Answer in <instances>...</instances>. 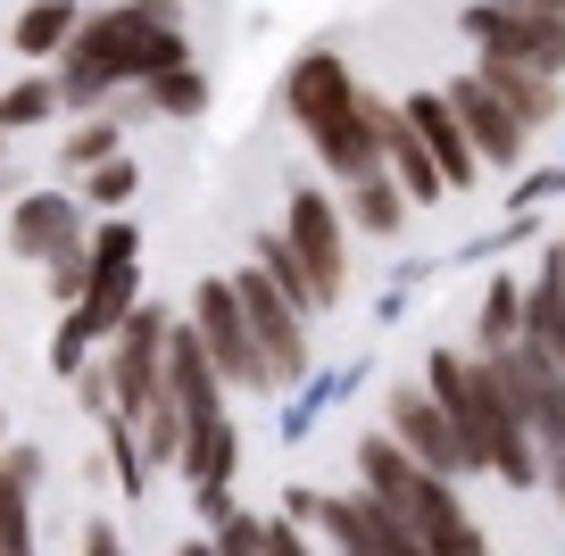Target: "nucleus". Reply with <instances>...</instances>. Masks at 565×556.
<instances>
[{
	"label": "nucleus",
	"mask_w": 565,
	"mask_h": 556,
	"mask_svg": "<svg viewBox=\"0 0 565 556\" xmlns=\"http://www.w3.org/2000/svg\"><path fill=\"white\" fill-rule=\"evenodd\" d=\"M499 9H565V0H499Z\"/></svg>",
	"instance_id": "obj_31"
},
{
	"label": "nucleus",
	"mask_w": 565,
	"mask_h": 556,
	"mask_svg": "<svg viewBox=\"0 0 565 556\" xmlns=\"http://www.w3.org/2000/svg\"><path fill=\"white\" fill-rule=\"evenodd\" d=\"M233 291H242V308H249V332H258L266 365H275V383H300V374H308V341H300V316H291L282 282L258 266V275H242Z\"/></svg>",
	"instance_id": "obj_9"
},
{
	"label": "nucleus",
	"mask_w": 565,
	"mask_h": 556,
	"mask_svg": "<svg viewBox=\"0 0 565 556\" xmlns=\"http://www.w3.org/2000/svg\"><path fill=\"white\" fill-rule=\"evenodd\" d=\"M291 249L308 258V282H317V299H341V225H333V209H324L317 192L291 200Z\"/></svg>",
	"instance_id": "obj_13"
},
{
	"label": "nucleus",
	"mask_w": 565,
	"mask_h": 556,
	"mask_svg": "<svg viewBox=\"0 0 565 556\" xmlns=\"http://www.w3.org/2000/svg\"><path fill=\"white\" fill-rule=\"evenodd\" d=\"M482 84H491L524 125H548V117H557V84H548V67H524V58L482 51Z\"/></svg>",
	"instance_id": "obj_15"
},
{
	"label": "nucleus",
	"mask_w": 565,
	"mask_h": 556,
	"mask_svg": "<svg viewBox=\"0 0 565 556\" xmlns=\"http://www.w3.org/2000/svg\"><path fill=\"white\" fill-rule=\"evenodd\" d=\"M350 216H358L366 233H391V225H399V192H391L374 167H358V174H350Z\"/></svg>",
	"instance_id": "obj_20"
},
{
	"label": "nucleus",
	"mask_w": 565,
	"mask_h": 556,
	"mask_svg": "<svg viewBox=\"0 0 565 556\" xmlns=\"http://www.w3.org/2000/svg\"><path fill=\"white\" fill-rule=\"evenodd\" d=\"M515 332H524V299H515L508 282H499V291H491V316H482V357H499V349H508Z\"/></svg>",
	"instance_id": "obj_24"
},
{
	"label": "nucleus",
	"mask_w": 565,
	"mask_h": 556,
	"mask_svg": "<svg viewBox=\"0 0 565 556\" xmlns=\"http://www.w3.org/2000/svg\"><path fill=\"white\" fill-rule=\"evenodd\" d=\"M317 515H324V532H333L341 548H374V556H407V548H416V539L391 523V506L374 499V490H366V499H333V506H317Z\"/></svg>",
	"instance_id": "obj_14"
},
{
	"label": "nucleus",
	"mask_w": 565,
	"mask_h": 556,
	"mask_svg": "<svg viewBox=\"0 0 565 556\" xmlns=\"http://www.w3.org/2000/svg\"><path fill=\"white\" fill-rule=\"evenodd\" d=\"M358 466H366V490L391 506V523H399L416 548L482 556V532H475V523H458V499L441 490V473L424 466V457H407L399 440H366V449H358Z\"/></svg>",
	"instance_id": "obj_2"
},
{
	"label": "nucleus",
	"mask_w": 565,
	"mask_h": 556,
	"mask_svg": "<svg viewBox=\"0 0 565 556\" xmlns=\"http://www.w3.org/2000/svg\"><path fill=\"white\" fill-rule=\"evenodd\" d=\"M499 374H508V399H515V416H524L532 449H541L548 490L565 499V365L548 357L541 341H508L499 349Z\"/></svg>",
	"instance_id": "obj_4"
},
{
	"label": "nucleus",
	"mask_w": 565,
	"mask_h": 556,
	"mask_svg": "<svg viewBox=\"0 0 565 556\" xmlns=\"http://www.w3.org/2000/svg\"><path fill=\"white\" fill-rule=\"evenodd\" d=\"M433 399L449 407V424H458V440H466V457H475V466L508 473L515 490L541 482V449H532L524 416H515V399H508L499 357H458V349H449V357H433Z\"/></svg>",
	"instance_id": "obj_1"
},
{
	"label": "nucleus",
	"mask_w": 565,
	"mask_h": 556,
	"mask_svg": "<svg viewBox=\"0 0 565 556\" xmlns=\"http://www.w3.org/2000/svg\"><path fill=\"white\" fill-rule=\"evenodd\" d=\"M108 150H117V133H108V125H84V133L67 141V158H75V167H84V158H92V167H100Z\"/></svg>",
	"instance_id": "obj_29"
},
{
	"label": "nucleus",
	"mask_w": 565,
	"mask_h": 556,
	"mask_svg": "<svg viewBox=\"0 0 565 556\" xmlns=\"http://www.w3.org/2000/svg\"><path fill=\"white\" fill-rule=\"evenodd\" d=\"M407 117H416L424 150L441 158V174H449V183H466V174H475V158H482V150L466 141V125H458V108H449V100H416Z\"/></svg>",
	"instance_id": "obj_18"
},
{
	"label": "nucleus",
	"mask_w": 565,
	"mask_h": 556,
	"mask_svg": "<svg viewBox=\"0 0 565 556\" xmlns=\"http://www.w3.org/2000/svg\"><path fill=\"white\" fill-rule=\"evenodd\" d=\"M42 108H51V84H18L9 100H0V125H34Z\"/></svg>",
	"instance_id": "obj_26"
},
{
	"label": "nucleus",
	"mask_w": 565,
	"mask_h": 556,
	"mask_svg": "<svg viewBox=\"0 0 565 556\" xmlns=\"http://www.w3.org/2000/svg\"><path fill=\"white\" fill-rule=\"evenodd\" d=\"M391 432H399V449L424 457L433 473L475 466V457H466V440H458V424H449V407L433 399V391H399V399H391Z\"/></svg>",
	"instance_id": "obj_11"
},
{
	"label": "nucleus",
	"mask_w": 565,
	"mask_h": 556,
	"mask_svg": "<svg viewBox=\"0 0 565 556\" xmlns=\"http://www.w3.org/2000/svg\"><path fill=\"white\" fill-rule=\"evenodd\" d=\"M150 100L159 108H200V75H183V58H175V67L150 75Z\"/></svg>",
	"instance_id": "obj_25"
},
{
	"label": "nucleus",
	"mask_w": 565,
	"mask_h": 556,
	"mask_svg": "<svg viewBox=\"0 0 565 556\" xmlns=\"http://www.w3.org/2000/svg\"><path fill=\"white\" fill-rule=\"evenodd\" d=\"M125 308H134V233L108 225L100 242H92V275H84V308H75V324L100 341V332L125 324Z\"/></svg>",
	"instance_id": "obj_10"
},
{
	"label": "nucleus",
	"mask_w": 565,
	"mask_h": 556,
	"mask_svg": "<svg viewBox=\"0 0 565 556\" xmlns=\"http://www.w3.org/2000/svg\"><path fill=\"white\" fill-rule=\"evenodd\" d=\"M100 92H108V75L92 67V58H75V51H67V100L84 108V100H100Z\"/></svg>",
	"instance_id": "obj_27"
},
{
	"label": "nucleus",
	"mask_w": 565,
	"mask_h": 556,
	"mask_svg": "<svg viewBox=\"0 0 565 556\" xmlns=\"http://www.w3.org/2000/svg\"><path fill=\"white\" fill-rule=\"evenodd\" d=\"M25 473H34V457L0 466V548H25Z\"/></svg>",
	"instance_id": "obj_22"
},
{
	"label": "nucleus",
	"mask_w": 565,
	"mask_h": 556,
	"mask_svg": "<svg viewBox=\"0 0 565 556\" xmlns=\"http://www.w3.org/2000/svg\"><path fill=\"white\" fill-rule=\"evenodd\" d=\"M58 42H75V9L67 0H34V18L18 25V51H58Z\"/></svg>",
	"instance_id": "obj_23"
},
{
	"label": "nucleus",
	"mask_w": 565,
	"mask_h": 556,
	"mask_svg": "<svg viewBox=\"0 0 565 556\" xmlns=\"http://www.w3.org/2000/svg\"><path fill=\"white\" fill-rule=\"evenodd\" d=\"M383 150H391V167H399V183H407V192H416V200H441V192H449V174H441V158L424 150V133H416V125H407V117H391Z\"/></svg>",
	"instance_id": "obj_19"
},
{
	"label": "nucleus",
	"mask_w": 565,
	"mask_h": 556,
	"mask_svg": "<svg viewBox=\"0 0 565 556\" xmlns=\"http://www.w3.org/2000/svg\"><path fill=\"white\" fill-rule=\"evenodd\" d=\"M134 192V167L125 158H100V174H92V200H125Z\"/></svg>",
	"instance_id": "obj_28"
},
{
	"label": "nucleus",
	"mask_w": 565,
	"mask_h": 556,
	"mask_svg": "<svg viewBox=\"0 0 565 556\" xmlns=\"http://www.w3.org/2000/svg\"><path fill=\"white\" fill-rule=\"evenodd\" d=\"M75 233H84V216H75V200L42 192L18 209V225H9V242H18V258H51V249H67Z\"/></svg>",
	"instance_id": "obj_17"
},
{
	"label": "nucleus",
	"mask_w": 565,
	"mask_h": 556,
	"mask_svg": "<svg viewBox=\"0 0 565 556\" xmlns=\"http://www.w3.org/2000/svg\"><path fill=\"white\" fill-rule=\"evenodd\" d=\"M449 108H458V125H466V141H475L491 167H508L515 150H524V117H515L508 100H499L482 75H466V84H449Z\"/></svg>",
	"instance_id": "obj_12"
},
{
	"label": "nucleus",
	"mask_w": 565,
	"mask_h": 556,
	"mask_svg": "<svg viewBox=\"0 0 565 556\" xmlns=\"http://www.w3.org/2000/svg\"><path fill=\"white\" fill-rule=\"evenodd\" d=\"M200 349L225 383H249V391H275V365H266L258 332H249V308L233 282H200Z\"/></svg>",
	"instance_id": "obj_6"
},
{
	"label": "nucleus",
	"mask_w": 565,
	"mask_h": 556,
	"mask_svg": "<svg viewBox=\"0 0 565 556\" xmlns=\"http://www.w3.org/2000/svg\"><path fill=\"white\" fill-rule=\"evenodd\" d=\"M466 34L499 58H524V67H565V9H499V0H475L466 9Z\"/></svg>",
	"instance_id": "obj_7"
},
{
	"label": "nucleus",
	"mask_w": 565,
	"mask_h": 556,
	"mask_svg": "<svg viewBox=\"0 0 565 556\" xmlns=\"http://www.w3.org/2000/svg\"><path fill=\"white\" fill-rule=\"evenodd\" d=\"M108 383H117V407H125V416H141V407L167 391V316H159V308H125Z\"/></svg>",
	"instance_id": "obj_8"
},
{
	"label": "nucleus",
	"mask_w": 565,
	"mask_h": 556,
	"mask_svg": "<svg viewBox=\"0 0 565 556\" xmlns=\"http://www.w3.org/2000/svg\"><path fill=\"white\" fill-rule=\"evenodd\" d=\"M167 391H175V407H183V457H192L200 490L225 482L233 473V424L216 416V365H209V349H200V332H175V341H167Z\"/></svg>",
	"instance_id": "obj_3"
},
{
	"label": "nucleus",
	"mask_w": 565,
	"mask_h": 556,
	"mask_svg": "<svg viewBox=\"0 0 565 556\" xmlns=\"http://www.w3.org/2000/svg\"><path fill=\"white\" fill-rule=\"evenodd\" d=\"M258 266L282 282V299H291V308H324V299H317V282H308V258H300L291 242H258Z\"/></svg>",
	"instance_id": "obj_21"
},
{
	"label": "nucleus",
	"mask_w": 565,
	"mask_h": 556,
	"mask_svg": "<svg viewBox=\"0 0 565 556\" xmlns=\"http://www.w3.org/2000/svg\"><path fill=\"white\" fill-rule=\"evenodd\" d=\"M524 341H541L548 357L565 365V249H548L532 291H524Z\"/></svg>",
	"instance_id": "obj_16"
},
{
	"label": "nucleus",
	"mask_w": 565,
	"mask_h": 556,
	"mask_svg": "<svg viewBox=\"0 0 565 556\" xmlns=\"http://www.w3.org/2000/svg\"><path fill=\"white\" fill-rule=\"evenodd\" d=\"M75 58H92V67L117 84V75H159L183 58V34L167 18H150V9H108V18H92L84 34H75Z\"/></svg>",
	"instance_id": "obj_5"
},
{
	"label": "nucleus",
	"mask_w": 565,
	"mask_h": 556,
	"mask_svg": "<svg viewBox=\"0 0 565 556\" xmlns=\"http://www.w3.org/2000/svg\"><path fill=\"white\" fill-rule=\"evenodd\" d=\"M84 349H92V332L67 316V324H58V349H51V357H58V374H75V365H84Z\"/></svg>",
	"instance_id": "obj_30"
}]
</instances>
